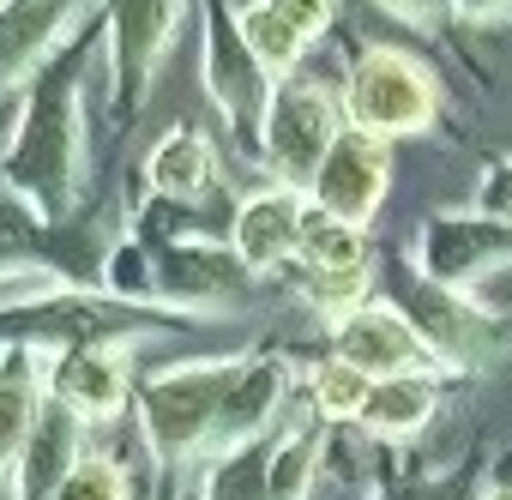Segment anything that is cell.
Masks as SVG:
<instances>
[{"label": "cell", "instance_id": "10", "mask_svg": "<svg viewBox=\"0 0 512 500\" xmlns=\"http://www.w3.org/2000/svg\"><path fill=\"white\" fill-rule=\"evenodd\" d=\"M386 187H392V145L362 133V127H344L338 145L326 151L314 187H308V205L350 223V229H368L374 211L386 205Z\"/></svg>", "mask_w": 512, "mask_h": 500}, {"label": "cell", "instance_id": "25", "mask_svg": "<svg viewBox=\"0 0 512 500\" xmlns=\"http://www.w3.org/2000/svg\"><path fill=\"white\" fill-rule=\"evenodd\" d=\"M476 211H488V217L512 223V157H494V163L482 169V187H476Z\"/></svg>", "mask_w": 512, "mask_h": 500}, {"label": "cell", "instance_id": "3", "mask_svg": "<svg viewBox=\"0 0 512 500\" xmlns=\"http://www.w3.org/2000/svg\"><path fill=\"white\" fill-rule=\"evenodd\" d=\"M338 103H344L350 127H362V133H374V139L392 145L404 133H428L434 127V115H440V79L416 55L374 43V49L356 55Z\"/></svg>", "mask_w": 512, "mask_h": 500}, {"label": "cell", "instance_id": "23", "mask_svg": "<svg viewBox=\"0 0 512 500\" xmlns=\"http://www.w3.org/2000/svg\"><path fill=\"white\" fill-rule=\"evenodd\" d=\"M49 500H127V470H121V458H109V452H85V458L61 476V488H55Z\"/></svg>", "mask_w": 512, "mask_h": 500}, {"label": "cell", "instance_id": "28", "mask_svg": "<svg viewBox=\"0 0 512 500\" xmlns=\"http://www.w3.org/2000/svg\"><path fill=\"white\" fill-rule=\"evenodd\" d=\"M476 500H512V482H494V488H482Z\"/></svg>", "mask_w": 512, "mask_h": 500}, {"label": "cell", "instance_id": "21", "mask_svg": "<svg viewBox=\"0 0 512 500\" xmlns=\"http://www.w3.org/2000/svg\"><path fill=\"white\" fill-rule=\"evenodd\" d=\"M368 392H374V380H368L362 368L338 362V356H326V362L308 368V404H314L332 428H338V422H356L362 404H368Z\"/></svg>", "mask_w": 512, "mask_h": 500}, {"label": "cell", "instance_id": "9", "mask_svg": "<svg viewBox=\"0 0 512 500\" xmlns=\"http://www.w3.org/2000/svg\"><path fill=\"white\" fill-rule=\"evenodd\" d=\"M500 266H512V223H500L476 205L470 211H440L416 235V272L428 284H446V290L470 296Z\"/></svg>", "mask_w": 512, "mask_h": 500}, {"label": "cell", "instance_id": "24", "mask_svg": "<svg viewBox=\"0 0 512 500\" xmlns=\"http://www.w3.org/2000/svg\"><path fill=\"white\" fill-rule=\"evenodd\" d=\"M266 7H272L278 19H290L308 43H314V37H326V31H332V19H338V0H266Z\"/></svg>", "mask_w": 512, "mask_h": 500}, {"label": "cell", "instance_id": "17", "mask_svg": "<svg viewBox=\"0 0 512 500\" xmlns=\"http://www.w3.org/2000/svg\"><path fill=\"white\" fill-rule=\"evenodd\" d=\"M326 446H332V422H326L314 404H308V422L278 428V440H272V470H266L272 500H308L314 482H320Z\"/></svg>", "mask_w": 512, "mask_h": 500}, {"label": "cell", "instance_id": "6", "mask_svg": "<svg viewBox=\"0 0 512 500\" xmlns=\"http://www.w3.org/2000/svg\"><path fill=\"white\" fill-rule=\"evenodd\" d=\"M199 31H205L199 37V85H205L217 121L229 133H260L272 79L260 73V61L247 55L235 7H229V0H199Z\"/></svg>", "mask_w": 512, "mask_h": 500}, {"label": "cell", "instance_id": "20", "mask_svg": "<svg viewBox=\"0 0 512 500\" xmlns=\"http://www.w3.org/2000/svg\"><path fill=\"white\" fill-rule=\"evenodd\" d=\"M296 260H302V272H356V266H368V235L308 205Z\"/></svg>", "mask_w": 512, "mask_h": 500}, {"label": "cell", "instance_id": "14", "mask_svg": "<svg viewBox=\"0 0 512 500\" xmlns=\"http://www.w3.org/2000/svg\"><path fill=\"white\" fill-rule=\"evenodd\" d=\"M43 356L31 344H0V500H7V482L25 458V440L43 416Z\"/></svg>", "mask_w": 512, "mask_h": 500}, {"label": "cell", "instance_id": "1", "mask_svg": "<svg viewBox=\"0 0 512 500\" xmlns=\"http://www.w3.org/2000/svg\"><path fill=\"white\" fill-rule=\"evenodd\" d=\"M97 49H109V25L103 7L97 19H85L55 55L49 67L25 85L13 139L0 151V181H7L43 223H67L85 205V181H91V127H85V79Z\"/></svg>", "mask_w": 512, "mask_h": 500}, {"label": "cell", "instance_id": "4", "mask_svg": "<svg viewBox=\"0 0 512 500\" xmlns=\"http://www.w3.org/2000/svg\"><path fill=\"white\" fill-rule=\"evenodd\" d=\"M344 127H350L344 121V103L320 79H302L296 73V79L272 85L266 115H260V157H266L272 181L308 193L314 175H320V163H326V151L338 145Z\"/></svg>", "mask_w": 512, "mask_h": 500}, {"label": "cell", "instance_id": "11", "mask_svg": "<svg viewBox=\"0 0 512 500\" xmlns=\"http://www.w3.org/2000/svg\"><path fill=\"white\" fill-rule=\"evenodd\" d=\"M332 356L362 368L368 380H392V374H434V350L416 338L410 314L398 302H380L368 296L362 308H350L338 326H332Z\"/></svg>", "mask_w": 512, "mask_h": 500}, {"label": "cell", "instance_id": "22", "mask_svg": "<svg viewBox=\"0 0 512 500\" xmlns=\"http://www.w3.org/2000/svg\"><path fill=\"white\" fill-rule=\"evenodd\" d=\"M296 290H302V302H308L326 326H338L350 308H362V302H368L374 278H368V266H356V272H308Z\"/></svg>", "mask_w": 512, "mask_h": 500}, {"label": "cell", "instance_id": "2", "mask_svg": "<svg viewBox=\"0 0 512 500\" xmlns=\"http://www.w3.org/2000/svg\"><path fill=\"white\" fill-rule=\"evenodd\" d=\"M241 368H247V356H193V362H169L133 386L139 440H145L169 500H175L181 476L211 458V434H217L223 398L241 380Z\"/></svg>", "mask_w": 512, "mask_h": 500}, {"label": "cell", "instance_id": "7", "mask_svg": "<svg viewBox=\"0 0 512 500\" xmlns=\"http://www.w3.org/2000/svg\"><path fill=\"white\" fill-rule=\"evenodd\" d=\"M404 314H410V326H416V338L434 350V362L440 368H464V374H482L500 350H506V326L494 320V314H482L464 290H446V284H428L422 272L410 278V284H398V296H392Z\"/></svg>", "mask_w": 512, "mask_h": 500}, {"label": "cell", "instance_id": "5", "mask_svg": "<svg viewBox=\"0 0 512 500\" xmlns=\"http://www.w3.org/2000/svg\"><path fill=\"white\" fill-rule=\"evenodd\" d=\"M187 19V0H103V25H109V85H115V127L139 115L151 97V79L163 55L175 49Z\"/></svg>", "mask_w": 512, "mask_h": 500}, {"label": "cell", "instance_id": "8", "mask_svg": "<svg viewBox=\"0 0 512 500\" xmlns=\"http://www.w3.org/2000/svg\"><path fill=\"white\" fill-rule=\"evenodd\" d=\"M37 350V344H31ZM133 350L139 344H73V350H37L49 398L79 416L85 428H109L121 410H133Z\"/></svg>", "mask_w": 512, "mask_h": 500}, {"label": "cell", "instance_id": "15", "mask_svg": "<svg viewBox=\"0 0 512 500\" xmlns=\"http://www.w3.org/2000/svg\"><path fill=\"white\" fill-rule=\"evenodd\" d=\"M145 187L163 205H199L217 187V151H211V139L193 133V127H169L145 151Z\"/></svg>", "mask_w": 512, "mask_h": 500}, {"label": "cell", "instance_id": "26", "mask_svg": "<svg viewBox=\"0 0 512 500\" xmlns=\"http://www.w3.org/2000/svg\"><path fill=\"white\" fill-rule=\"evenodd\" d=\"M374 7H386V13H392V19H404V25H422V31H434V25H446L452 0H374Z\"/></svg>", "mask_w": 512, "mask_h": 500}, {"label": "cell", "instance_id": "16", "mask_svg": "<svg viewBox=\"0 0 512 500\" xmlns=\"http://www.w3.org/2000/svg\"><path fill=\"white\" fill-rule=\"evenodd\" d=\"M434 410H440V380L434 374H392V380H374L356 422H362L368 440L398 446V440H416L434 422Z\"/></svg>", "mask_w": 512, "mask_h": 500}, {"label": "cell", "instance_id": "27", "mask_svg": "<svg viewBox=\"0 0 512 500\" xmlns=\"http://www.w3.org/2000/svg\"><path fill=\"white\" fill-rule=\"evenodd\" d=\"M452 13L482 25V19H506V13H512V0H452Z\"/></svg>", "mask_w": 512, "mask_h": 500}, {"label": "cell", "instance_id": "13", "mask_svg": "<svg viewBox=\"0 0 512 500\" xmlns=\"http://www.w3.org/2000/svg\"><path fill=\"white\" fill-rule=\"evenodd\" d=\"M302 217H308V193H296L284 181L253 187L229 217V254L241 260V272L272 278L278 266H290L302 247Z\"/></svg>", "mask_w": 512, "mask_h": 500}, {"label": "cell", "instance_id": "18", "mask_svg": "<svg viewBox=\"0 0 512 500\" xmlns=\"http://www.w3.org/2000/svg\"><path fill=\"white\" fill-rule=\"evenodd\" d=\"M241 19V43H247V55L260 61V73L272 79V85H284V79H296V67H302V55L314 49L290 19H278L266 0H253V7H241L235 13Z\"/></svg>", "mask_w": 512, "mask_h": 500}, {"label": "cell", "instance_id": "12", "mask_svg": "<svg viewBox=\"0 0 512 500\" xmlns=\"http://www.w3.org/2000/svg\"><path fill=\"white\" fill-rule=\"evenodd\" d=\"M103 0H0V97L25 91Z\"/></svg>", "mask_w": 512, "mask_h": 500}, {"label": "cell", "instance_id": "19", "mask_svg": "<svg viewBox=\"0 0 512 500\" xmlns=\"http://www.w3.org/2000/svg\"><path fill=\"white\" fill-rule=\"evenodd\" d=\"M272 440H278V434L217 452V458L205 464L199 500H272V482H266V470H272Z\"/></svg>", "mask_w": 512, "mask_h": 500}]
</instances>
